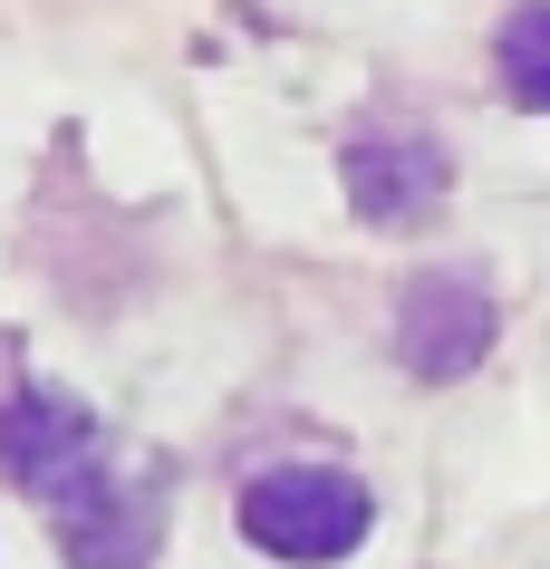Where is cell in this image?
I'll return each instance as SVG.
<instances>
[{"label": "cell", "instance_id": "cell-2", "mask_svg": "<svg viewBox=\"0 0 550 569\" xmlns=\"http://www.w3.org/2000/svg\"><path fill=\"white\" fill-rule=\"evenodd\" d=\"M97 463H107V435H97V416L78 396H59V387L10 396V416H0V473L20 482V492L59 502L68 482H88Z\"/></svg>", "mask_w": 550, "mask_h": 569}, {"label": "cell", "instance_id": "cell-3", "mask_svg": "<svg viewBox=\"0 0 550 569\" xmlns=\"http://www.w3.org/2000/svg\"><path fill=\"white\" fill-rule=\"evenodd\" d=\"M49 511H59L68 569H146L154 540H164V502H154V482L117 473V463H97L88 482H68Z\"/></svg>", "mask_w": 550, "mask_h": 569}, {"label": "cell", "instance_id": "cell-5", "mask_svg": "<svg viewBox=\"0 0 550 569\" xmlns=\"http://www.w3.org/2000/svg\"><path fill=\"white\" fill-rule=\"evenodd\" d=\"M348 203L367 212V222H416V212L444 203V154L426 146V136H387V126H367V136H348Z\"/></svg>", "mask_w": 550, "mask_h": 569}, {"label": "cell", "instance_id": "cell-1", "mask_svg": "<svg viewBox=\"0 0 550 569\" xmlns=\"http://www.w3.org/2000/svg\"><path fill=\"white\" fill-rule=\"evenodd\" d=\"M377 521L358 473H338V463H271V473L242 482V531L290 569H329L348 560Z\"/></svg>", "mask_w": 550, "mask_h": 569}, {"label": "cell", "instance_id": "cell-6", "mask_svg": "<svg viewBox=\"0 0 550 569\" xmlns=\"http://www.w3.org/2000/svg\"><path fill=\"white\" fill-rule=\"evenodd\" d=\"M492 68H502L512 107L550 117V0H521L512 20H502V39H492Z\"/></svg>", "mask_w": 550, "mask_h": 569}, {"label": "cell", "instance_id": "cell-4", "mask_svg": "<svg viewBox=\"0 0 550 569\" xmlns=\"http://www.w3.org/2000/svg\"><path fill=\"white\" fill-rule=\"evenodd\" d=\"M483 348H492L483 280H463V270H426V280H406V300H397V358H406V377L454 387V377H473Z\"/></svg>", "mask_w": 550, "mask_h": 569}]
</instances>
